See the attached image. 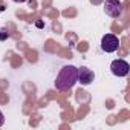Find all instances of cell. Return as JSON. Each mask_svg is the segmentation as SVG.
Listing matches in <instances>:
<instances>
[{
    "label": "cell",
    "instance_id": "277c9868",
    "mask_svg": "<svg viewBox=\"0 0 130 130\" xmlns=\"http://www.w3.org/2000/svg\"><path fill=\"white\" fill-rule=\"evenodd\" d=\"M104 12L112 19H118L122 14V3L119 0H106L104 2Z\"/></svg>",
    "mask_w": 130,
    "mask_h": 130
},
{
    "label": "cell",
    "instance_id": "7a4b0ae2",
    "mask_svg": "<svg viewBox=\"0 0 130 130\" xmlns=\"http://www.w3.org/2000/svg\"><path fill=\"white\" fill-rule=\"evenodd\" d=\"M110 72H112L115 77H119V78L127 77L128 72H130V64H128L125 60H122V58L113 60V61L110 63Z\"/></svg>",
    "mask_w": 130,
    "mask_h": 130
},
{
    "label": "cell",
    "instance_id": "8992f818",
    "mask_svg": "<svg viewBox=\"0 0 130 130\" xmlns=\"http://www.w3.org/2000/svg\"><path fill=\"white\" fill-rule=\"evenodd\" d=\"M9 37V34L6 32V31H0V40H5V38H8Z\"/></svg>",
    "mask_w": 130,
    "mask_h": 130
},
{
    "label": "cell",
    "instance_id": "3957f363",
    "mask_svg": "<svg viewBox=\"0 0 130 130\" xmlns=\"http://www.w3.org/2000/svg\"><path fill=\"white\" fill-rule=\"evenodd\" d=\"M119 47V38L113 34H106L103 35L101 38V49L106 52V54H112V52H116Z\"/></svg>",
    "mask_w": 130,
    "mask_h": 130
},
{
    "label": "cell",
    "instance_id": "ba28073f",
    "mask_svg": "<svg viewBox=\"0 0 130 130\" xmlns=\"http://www.w3.org/2000/svg\"><path fill=\"white\" fill-rule=\"evenodd\" d=\"M103 2H104V0H90V3H92V5H101Z\"/></svg>",
    "mask_w": 130,
    "mask_h": 130
},
{
    "label": "cell",
    "instance_id": "6da1fadb",
    "mask_svg": "<svg viewBox=\"0 0 130 130\" xmlns=\"http://www.w3.org/2000/svg\"><path fill=\"white\" fill-rule=\"evenodd\" d=\"M77 78H78V68L72 66H64L61 68V71L58 72L57 78H55V89L57 90H61V92H66V90H71L75 84H77Z\"/></svg>",
    "mask_w": 130,
    "mask_h": 130
},
{
    "label": "cell",
    "instance_id": "52a82bcc",
    "mask_svg": "<svg viewBox=\"0 0 130 130\" xmlns=\"http://www.w3.org/2000/svg\"><path fill=\"white\" fill-rule=\"evenodd\" d=\"M5 124V115L2 113V110H0V127H2Z\"/></svg>",
    "mask_w": 130,
    "mask_h": 130
},
{
    "label": "cell",
    "instance_id": "5b68a950",
    "mask_svg": "<svg viewBox=\"0 0 130 130\" xmlns=\"http://www.w3.org/2000/svg\"><path fill=\"white\" fill-rule=\"evenodd\" d=\"M95 80V74L92 69L86 68V66H81L78 68V78H77V83H80L81 86H89L92 84Z\"/></svg>",
    "mask_w": 130,
    "mask_h": 130
},
{
    "label": "cell",
    "instance_id": "9c48e42d",
    "mask_svg": "<svg viewBox=\"0 0 130 130\" xmlns=\"http://www.w3.org/2000/svg\"><path fill=\"white\" fill-rule=\"evenodd\" d=\"M14 2H15V3H25L26 0H14Z\"/></svg>",
    "mask_w": 130,
    "mask_h": 130
}]
</instances>
